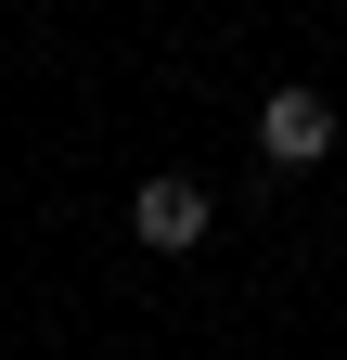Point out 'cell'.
I'll return each instance as SVG.
<instances>
[{
	"instance_id": "obj_2",
	"label": "cell",
	"mask_w": 347,
	"mask_h": 360,
	"mask_svg": "<svg viewBox=\"0 0 347 360\" xmlns=\"http://www.w3.org/2000/svg\"><path fill=\"white\" fill-rule=\"evenodd\" d=\"M257 155L270 167H322L334 155V103L322 90H270V103H257Z\"/></svg>"
},
{
	"instance_id": "obj_1",
	"label": "cell",
	"mask_w": 347,
	"mask_h": 360,
	"mask_svg": "<svg viewBox=\"0 0 347 360\" xmlns=\"http://www.w3.org/2000/svg\"><path fill=\"white\" fill-rule=\"evenodd\" d=\"M129 232H142L155 257H193V245H206V180H181V167H155L142 193H129Z\"/></svg>"
}]
</instances>
